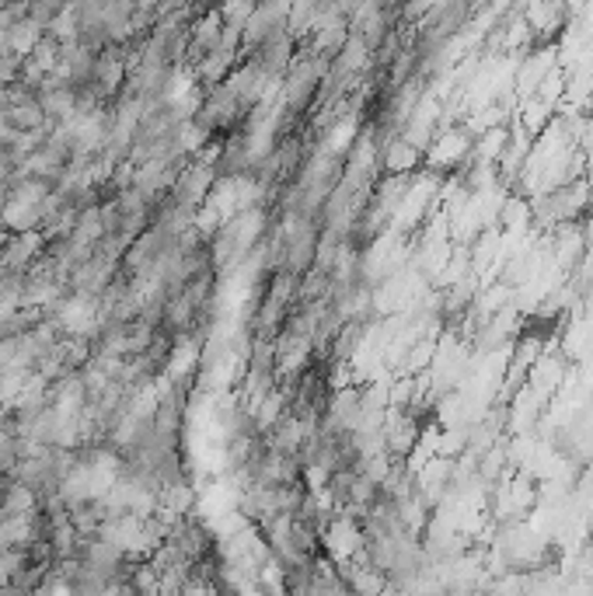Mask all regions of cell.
<instances>
[{"label":"cell","instance_id":"1","mask_svg":"<svg viewBox=\"0 0 593 596\" xmlns=\"http://www.w3.org/2000/svg\"><path fill=\"white\" fill-rule=\"evenodd\" d=\"M363 530L353 524L349 516H336V519H328V527L322 534V545L328 551L332 562H353V558L363 554Z\"/></svg>","mask_w":593,"mask_h":596},{"label":"cell","instance_id":"4","mask_svg":"<svg viewBox=\"0 0 593 596\" xmlns=\"http://www.w3.org/2000/svg\"><path fill=\"white\" fill-rule=\"evenodd\" d=\"M43 35H46V28H43V25H35L32 17L25 14L22 22H14V25L8 28V49H14V52L28 56L35 46H39Z\"/></svg>","mask_w":593,"mask_h":596},{"label":"cell","instance_id":"2","mask_svg":"<svg viewBox=\"0 0 593 596\" xmlns=\"http://www.w3.org/2000/svg\"><path fill=\"white\" fill-rule=\"evenodd\" d=\"M46 252V234L39 231H18L8 237V245L0 248V269L11 272H25L28 266H35Z\"/></svg>","mask_w":593,"mask_h":596},{"label":"cell","instance_id":"3","mask_svg":"<svg viewBox=\"0 0 593 596\" xmlns=\"http://www.w3.org/2000/svg\"><path fill=\"white\" fill-rule=\"evenodd\" d=\"M419 161V151L409 143V137L405 140H395V143H387L384 147V172L392 175V178H402V175H409V167Z\"/></svg>","mask_w":593,"mask_h":596}]
</instances>
